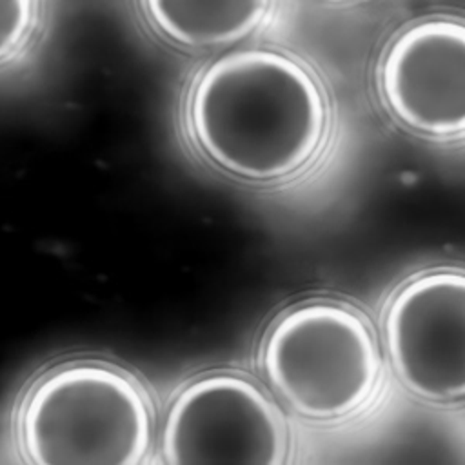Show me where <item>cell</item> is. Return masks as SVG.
<instances>
[{"label": "cell", "mask_w": 465, "mask_h": 465, "mask_svg": "<svg viewBox=\"0 0 465 465\" xmlns=\"http://www.w3.org/2000/svg\"><path fill=\"white\" fill-rule=\"evenodd\" d=\"M182 122L205 167L260 185L294 176L314 158L327 131V102L296 56L231 47L193 74Z\"/></svg>", "instance_id": "6da1fadb"}, {"label": "cell", "mask_w": 465, "mask_h": 465, "mask_svg": "<svg viewBox=\"0 0 465 465\" xmlns=\"http://www.w3.org/2000/svg\"><path fill=\"white\" fill-rule=\"evenodd\" d=\"M154 407L125 367L78 358L25 389L15 414L20 452L36 465H138L154 447Z\"/></svg>", "instance_id": "7a4b0ae2"}, {"label": "cell", "mask_w": 465, "mask_h": 465, "mask_svg": "<svg viewBox=\"0 0 465 465\" xmlns=\"http://www.w3.org/2000/svg\"><path fill=\"white\" fill-rule=\"evenodd\" d=\"M272 394L311 420H334L361 407L380 376V352L367 320L336 302H307L280 314L260 345Z\"/></svg>", "instance_id": "3957f363"}, {"label": "cell", "mask_w": 465, "mask_h": 465, "mask_svg": "<svg viewBox=\"0 0 465 465\" xmlns=\"http://www.w3.org/2000/svg\"><path fill=\"white\" fill-rule=\"evenodd\" d=\"M169 465H282L289 430L272 396L231 369L202 372L171 398L158 434Z\"/></svg>", "instance_id": "277c9868"}, {"label": "cell", "mask_w": 465, "mask_h": 465, "mask_svg": "<svg viewBox=\"0 0 465 465\" xmlns=\"http://www.w3.org/2000/svg\"><path fill=\"white\" fill-rule=\"evenodd\" d=\"M383 338L400 381L432 401L465 398V272L432 271L389 302Z\"/></svg>", "instance_id": "5b68a950"}, {"label": "cell", "mask_w": 465, "mask_h": 465, "mask_svg": "<svg viewBox=\"0 0 465 465\" xmlns=\"http://www.w3.org/2000/svg\"><path fill=\"white\" fill-rule=\"evenodd\" d=\"M380 87L401 125L430 136L465 133V22L427 18L400 33L383 56Z\"/></svg>", "instance_id": "8992f818"}, {"label": "cell", "mask_w": 465, "mask_h": 465, "mask_svg": "<svg viewBox=\"0 0 465 465\" xmlns=\"http://www.w3.org/2000/svg\"><path fill=\"white\" fill-rule=\"evenodd\" d=\"M272 0H140L147 25L167 44L189 49H227L254 35Z\"/></svg>", "instance_id": "52a82bcc"}, {"label": "cell", "mask_w": 465, "mask_h": 465, "mask_svg": "<svg viewBox=\"0 0 465 465\" xmlns=\"http://www.w3.org/2000/svg\"><path fill=\"white\" fill-rule=\"evenodd\" d=\"M44 0H0V67L20 58L42 25Z\"/></svg>", "instance_id": "ba28073f"}, {"label": "cell", "mask_w": 465, "mask_h": 465, "mask_svg": "<svg viewBox=\"0 0 465 465\" xmlns=\"http://www.w3.org/2000/svg\"><path fill=\"white\" fill-rule=\"evenodd\" d=\"M320 2H329V4H341V2H352V0H320Z\"/></svg>", "instance_id": "9c48e42d"}]
</instances>
